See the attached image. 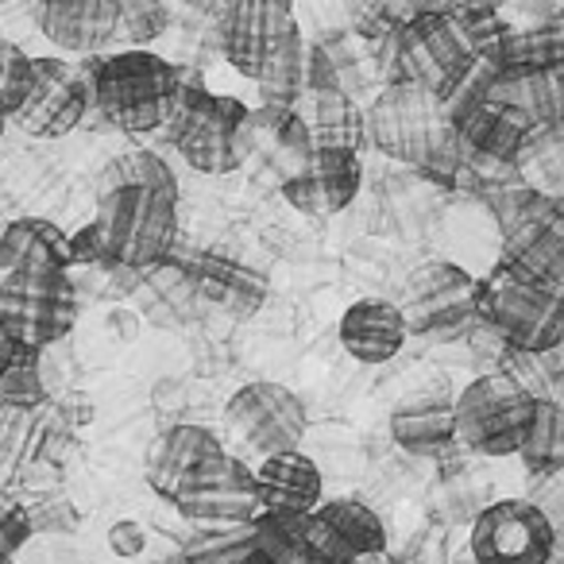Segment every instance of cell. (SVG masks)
Wrapping results in <instances>:
<instances>
[{"instance_id":"6da1fadb","label":"cell","mask_w":564,"mask_h":564,"mask_svg":"<svg viewBox=\"0 0 564 564\" xmlns=\"http://www.w3.org/2000/svg\"><path fill=\"white\" fill-rule=\"evenodd\" d=\"M94 228L105 267L148 271L178 240V178L151 148L117 151L94 182Z\"/></svg>"},{"instance_id":"7a4b0ae2","label":"cell","mask_w":564,"mask_h":564,"mask_svg":"<svg viewBox=\"0 0 564 564\" xmlns=\"http://www.w3.org/2000/svg\"><path fill=\"white\" fill-rule=\"evenodd\" d=\"M364 140H371L376 151L394 163L417 166L433 178H453L460 166V143L445 101L410 82H387L383 94L368 105Z\"/></svg>"},{"instance_id":"3957f363","label":"cell","mask_w":564,"mask_h":564,"mask_svg":"<svg viewBox=\"0 0 564 564\" xmlns=\"http://www.w3.org/2000/svg\"><path fill=\"white\" fill-rule=\"evenodd\" d=\"M89 105L128 135L163 132L178 97V66L148 47H128L117 55L89 58L86 70Z\"/></svg>"},{"instance_id":"277c9868","label":"cell","mask_w":564,"mask_h":564,"mask_svg":"<svg viewBox=\"0 0 564 564\" xmlns=\"http://www.w3.org/2000/svg\"><path fill=\"white\" fill-rule=\"evenodd\" d=\"M163 135L174 143L189 171L232 174L251 159L259 132L251 124V109L240 97L213 94L197 78L186 82L178 74V97H174Z\"/></svg>"},{"instance_id":"5b68a950","label":"cell","mask_w":564,"mask_h":564,"mask_svg":"<svg viewBox=\"0 0 564 564\" xmlns=\"http://www.w3.org/2000/svg\"><path fill=\"white\" fill-rule=\"evenodd\" d=\"M479 325H487L502 348L518 356L556 352L564 337L561 286L495 263L491 274L479 279Z\"/></svg>"},{"instance_id":"8992f818","label":"cell","mask_w":564,"mask_h":564,"mask_svg":"<svg viewBox=\"0 0 564 564\" xmlns=\"http://www.w3.org/2000/svg\"><path fill=\"white\" fill-rule=\"evenodd\" d=\"M538 399L530 387L510 371H487L471 379L453 399V430L456 445L471 456H518L525 433H530Z\"/></svg>"},{"instance_id":"52a82bcc","label":"cell","mask_w":564,"mask_h":564,"mask_svg":"<svg viewBox=\"0 0 564 564\" xmlns=\"http://www.w3.org/2000/svg\"><path fill=\"white\" fill-rule=\"evenodd\" d=\"M394 306L406 325V337L453 345L479 325V279L453 259H422L406 274L402 299Z\"/></svg>"},{"instance_id":"ba28073f","label":"cell","mask_w":564,"mask_h":564,"mask_svg":"<svg viewBox=\"0 0 564 564\" xmlns=\"http://www.w3.org/2000/svg\"><path fill=\"white\" fill-rule=\"evenodd\" d=\"M476 63V47L448 12H425V17L402 20L391 32V82H410L441 101H448L471 78Z\"/></svg>"},{"instance_id":"9c48e42d","label":"cell","mask_w":564,"mask_h":564,"mask_svg":"<svg viewBox=\"0 0 564 564\" xmlns=\"http://www.w3.org/2000/svg\"><path fill=\"white\" fill-rule=\"evenodd\" d=\"M502 256L499 263L518 274H530L549 286H561L564 274V209L561 197L541 189H507L499 205Z\"/></svg>"},{"instance_id":"30bf717a","label":"cell","mask_w":564,"mask_h":564,"mask_svg":"<svg viewBox=\"0 0 564 564\" xmlns=\"http://www.w3.org/2000/svg\"><path fill=\"white\" fill-rule=\"evenodd\" d=\"M0 322L20 352L43 356L78 325V286L70 271H35L0 282Z\"/></svg>"},{"instance_id":"8fae6325","label":"cell","mask_w":564,"mask_h":564,"mask_svg":"<svg viewBox=\"0 0 564 564\" xmlns=\"http://www.w3.org/2000/svg\"><path fill=\"white\" fill-rule=\"evenodd\" d=\"M464 553L476 564H549L556 530L530 499H499L476 510Z\"/></svg>"},{"instance_id":"7c38bea8","label":"cell","mask_w":564,"mask_h":564,"mask_svg":"<svg viewBox=\"0 0 564 564\" xmlns=\"http://www.w3.org/2000/svg\"><path fill=\"white\" fill-rule=\"evenodd\" d=\"M171 507L182 522L194 525H232L256 518V476L232 453H213L174 487Z\"/></svg>"},{"instance_id":"4fadbf2b","label":"cell","mask_w":564,"mask_h":564,"mask_svg":"<svg viewBox=\"0 0 564 564\" xmlns=\"http://www.w3.org/2000/svg\"><path fill=\"white\" fill-rule=\"evenodd\" d=\"M225 425L240 445L263 460L274 453H291L306 437V406L282 383H248L225 402Z\"/></svg>"},{"instance_id":"5bb4252c","label":"cell","mask_w":564,"mask_h":564,"mask_svg":"<svg viewBox=\"0 0 564 564\" xmlns=\"http://www.w3.org/2000/svg\"><path fill=\"white\" fill-rule=\"evenodd\" d=\"M213 24L225 63L236 74L256 82L267 58L282 47V40L294 32V0H217Z\"/></svg>"},{"instance_id":"9a60e30c","label":"cell","mask_w":564,"mask_h":564,"mask_svg":"<svg viewBox=\"0 0 564 564\" xmlns=\"http://www.w3.org/2000/svg\"><path fill=\"white\" fill-rule=\"evenodd\" d=\"M89 112V86L86 74L66 58H32V82H28L20 105L9 120L20 132L35 140H63L86 120Z\"/></svg>"},{"instance_id":"2e32d148","label":"cell","mask_w":564,"mask_h":564,"mask_svg":"<svg viewBox=\"0 0 564 564\" xmlns=\"http://www.w3.org/2000/svg\"><path fill=\"white\" fill-rule=\"evenodd\" d=\"M306 564H352L387 553V522L360 499H322L302 518Z\"/></svg>"},{"instance_id":"e0dca14e","label":"cell","mask_w":564,"mask_h":564,"mask_svg":"<svg viewBox=\"0 0 564 564\" xmlns=\"http://www.w3.org/2000/svg\"><path fill=\"white\" fill-rule=\"evenodd\" d=\"M364 166L356 151H314L306 163L282 178V197L294 213L310 220H329L356 202Z\"/></svg>"},{"instance_id":"ac0fdd59","label":"cell","mask_w":564,"mask_h":564,"mask_svg":"<svg viewBox=\"0 0 564 564\" xmlns=\"http://www.w3.org/2000/svg\"><path fill=\"white\" fill-rule=\"evenodd\" d=\"M453 399L445 376H430L410 387L391 410V437L410 456H441L456 445L453 430Z\"/></svg>"},{"instance_id":"d6986e66","label":"cell","mask_w":564,"mask_h":564,"mask_svg":"<svg viewBox=\"0 0 564 564\" xmlns=\"http://www.w3.org/2000/svg\"><path fill=\"white\" fill-rule=\"evenodd\" d=\"M35 28L66 55H101L120 28V0H40Z\"/></svg>"},{"instance_id":"ffe728a7","label":"cell","mask_w":564,"mask_h":564,"mask_svg":"<svg viewBox=\"0 0 564 564\" xmlns=\"http://www.w3.org/2000/svg\"><path fill=\"white\" fill-rule=\"evenodd\" d=\"M182 271H186L189 291H194L197 299H205L209 306H217L220 314L236 317V322L256 317L267 302V279L256 267L240 263V259L202 251V256L189 259Z\"/></svg>"},{"instance_id":"44dd1931","label":"cell","mask_w":564,"mask_h":564,"mask_svg":"<svg viewBox=\"0 0 564 564\" xmlns=\"http://www.w3.org/2000/svg\"><path fill=\"white\" fill-rule=\"evenodd\" d=\"M251 476H256V507H259L256 514H299L302 518L325 499L322 468H317L302 448L263 456L259 468H251Z\"/></svg>"},{"instance_id":"7402d4cb","label":"cell","mask_w":564,"mask_h":564,"mask_svg":"<svg viewBox=\"0 0 564 564\" xmlns=\"http://www.w3.org/2000/svg\"><path fill=\"white\" fill-rule=\"evenodd\" d=\"M340 348L360 364H387L406 345V325L394 302L387 299H360L340 314L337 325Z\"/></svg>"},{"instance_id":"603a6c76","label":"cell","mask_w":564,"mask_h":564,"mask_svg":"<svg viewBox=\"0 0 564 564\" xmlns=\"http://www.w3.org/2000/svg\"><path fill=\"white\" fill-rule=\"evenodd\" d=\"M35 271H74L66 232L43 217H17L0 232V282Z\"/></svg>"},{"instance_id":"cb8c5ba5","label":"cell","mask_w":564,"mask_h":564,"mask_svg":"<svg viewBox=\"0 0 564 564\" xmlns=\"http://www.w3.org/2000/svg\"><path fill=\"white\" fill-rule=\"evenodd\" d=\"M291 112L302 120L314 151H360L364 112L348 89H302Z\"/></svg>"},{"instance_id":"d4e9b609","label":"cell","mask_w":564,"mask_h":564,"mask_svg":"<svg viewBox=\"0 0 564 564\" xmlns=\"http://www.w3.org/2000/svg\"><path fill=\"white\" fill-rule=\"evenodd\" d=\"M220 437L213 430H205V425H171V430H163L155 437V445H151L148 453V484L151 491L159 495V499L171 502L174 487L182 484V479L189 476V471L197 468V464L205 460V456L220 453Z\"/></svg>"},{"instance_id":"484cf974","label":"cell","mask_w":564,"mask_h":564,"mask_svg":"<svg viewBox=\"0 0 564 564\" xmlns=\"http://www.w3.org/2000/svg\"><path fill=\"white\" fill-rule=\"evenodd\" d=\"M564 35L561 20H545L533 28H502L479 63H487L495 74H522V70H561Z\"/></svg>"},{"instance_id":"4316f807","label":"cell","mask_w":564,"mask_h":564,"mask_svg":"<svg viewBox=\"0 0 564 564\" xmlns=\"http://www.w3.org/2000/svg\"><path fill=\"white\" fill-rule=\"evenodd\" d=\"M487 66V63H484ZM484 94L530 117L538 128H556L561 120V70H522V74H495L487 66Z\"/></svg>"},{"instance_id":"83f0119b","label":"cell","mask_w":564,"mask_h":564,"mask_svg":"<svg viewBox=\"0 0 564 564\" xmlns=\"http://www.w3.org/2000/svg\"><path fill=\"white\" fill-rule=\"evenodd\" d=\"M256 86H259V109H274V112L294 109V101L306 89V40H302L299 28L267 58V66L256 74Z\"/></svg>"},{"instance_id":"f1b7e54d","label":"cell","mask_w":564,"mask_h":564,"mask_svg":"<svg viewBox=\"0 0 564 564\" xmlns=\"http://www.w3.org/2000/svg\"><path fill=\"white\" fill-rule=\"evenodd\" d=\"M525 471L533 479H545V476H561L564 468V414H561V402L556 399H538V410H533V422L530 433H525L522 448Z\"/></svg>"},{"instance_id":"f546056e","label":"cell","mask_w":564,"mask_h":564,"mask_svg":"<svg viewBox=\"0 0 564 564\" xmlns=\"http://www.w3.org/2000/svg\"><path fill=\"white\" fill-rule=\"evenodd\" d=\"M302 518L299 514H256L251 518L248 564H306Z\"/></svg>"},{"instance_id":"4dcf8cb0","label":"cell","mask_w":564,"mask_h":564,"mask_svg":"<svg viewBox=\"0 0 564 564\" xmlns=\"http://www.w3.org/2000/svg\"><path fill=\"white\" fill-rule=\"evenodd\" d=\"M248 538H251V522H232V525L186 522L178 553L189 564H248Z\"/></svg>"},{"instance_id":"1f68e13d","label":"cell","mask_w":564,"mask_h":564,"mask_svg":"<svg viewBox=\"0 0 564 564\" xmlns=\"http://www.w3.org/2000/svg\"><path fill=\"white\" fill-rule=\"evenodd\" d=\"M166 20H171L166 0H120L117 40H128L132 47H143V43L159 40V35L166 32Z\"/></svg>"},{"instance_id":"d6a6232c","label":"cell","mask_w":564,"mask_h":564,"mask_svg":"<svg viewBox=\"0 0 564 564\" xmlns=\"http://www.w3.org/2000/svg\"><path fill=\"white\" fill-rule=\"evenodd\" d=\"M32 541V518H28V502H20L12 491L0 487V564L17 561L20 549Z\"/></svg>"},{"instance_id":"836d02e7","label":"cell","mask_w":564,"mask_h":564,"mask_svg":"<svg viewBox=\"0 0 564 564\" xmlns=\"http://www.w3.org/2000/svg\"><path fill=\"white\" fill-rule=\"evenodd\" d=\"M28 82H32V55L20 43L0 40V105L9 112L20 105Z\"/></svg>"},{"instance_id":"e575fe53","label":"cell","mask_w":564,"mask_h":564,"mask_svg":"<svg viewBox=\"0 0 564 564\" xmlns=\"http://www.w3.org/2000/svg\"><path fill=\"white\" fill-rule=\"evenodd\" d=\"M28 518H32V533H74L82 522L74 502L63 499V495H43L35 507H28Z\"/></svg>"},{"instance_id":"d590c367","label":"cell","mask_w":564,"mask_h":564,"mask_svg":"<svg viewBox=\"0 0 564 564\" xmlns=\"http://www.w3.org/2000/svg\"><path fill=\"white\" fill-rule=\"evenodd\" d=\"M105 541H109V549L120 561H132V556H140L148 549V530L135 518H120V522L109 525V538Z\"/></svg>"},{"instance_id":"8d00e7d4","label":"cell","mask_w":564,"mask_h":564,"mask_svg":"<svg viewBox=\"0 0 564 564\" xmlns=\"http://www.w3.org/2000/svg\"><path fill=\"white\" fill-rule=\"evenodd\" d=\"M35 4L40 0H0V40L12 43V32L35 28Z\"/></svg>"},{"instance_id":"74e56055","label":"cell","mask_w":564,"mask_h":564,"mask_svg":"<svg viewBox=\"0 0 564 564\" xmlns=\"http://www.w3.org/2000/svg\"><path fill=\"white\" fill-rule=\"evenodd\" d=\"M17 356H20L17 340H12V333L4 329V322H0V379H4V371L17 364Z\"/></svg>"},{"instance_id":"f35d334b","label":"cell","mask_w":564,"mask_h":564,"mask_svg":"<svg viewBox=\"0 0 564 564\" xmlns=\"http://www.w3.org/2000/svg\"><path fill=\"white\" fill-rule=\"evenodd\" d=\"M217 0H166V9H178L186 17H209Z\"/></svg>"},{"instance_id":"ab89813d","label":"cell","mask_w":564,"mask_h":564,"mask_svg":"<svg viewBox=\"0 0 564 564\" xmlns=\"http://www.w3.org/2000/svg\"><path fill=\"white\" fill-rule=\"evenodd\" d=\"M352 564H399L391 553H371V556H360V561H352Z\"/></svg>"},{"instance_id":"60d3db41","label":"cell","mask_w":564,"mask_h":564,"mask_svg":"<svg viewBox=\"0 0 564 564\" xmlns=\"http://www.w3.org/2000/svg\"><path fill=\"white\" fill-rule=\"evenodd\" d=\"M151 564H189L182 553H171V556H159V561H151Z\"/></svg>"},{"instance_id":"b9f144b4","label":"cell","mask_w":564,"mask_h":564,"mask_svg":"<svg viewBox=\"0 0 564 564\" xmlns=\"http://www.w3.org/2000/svg\"><path fill=\"white\" fill-rule=\"evenodd\" d=\"M4 128H9V109L0 105V140H4Z\"/></svg>"},{"instance_id":"7bdbcfd3","label":"cell","mask_w":564,"mask_h":564,"mask_svg":"<svg viewBox=\"0 0 564 564\" xmlns=\"http://www.w3.org/2000/svg\"><path fill=\"white\" fill-rule=\"evenodd\" d=\"M453 564H476V561H471L468 553H456V556H453Z\"/></svg>"},{"instance_id":"ee69618b","label":"cell","mask_w":564,"mask_h":564,"mask_svg":"<svg viewBox=\"0 0 564 564\" xmlns=\"http://www.w3.org/2000/svg\"><path fill=\"white\" fill-rule=\"evenodd\" d=\"M364 4H376V9H383V4H391V0H364Z\"/></svg>"}]
</instances>
